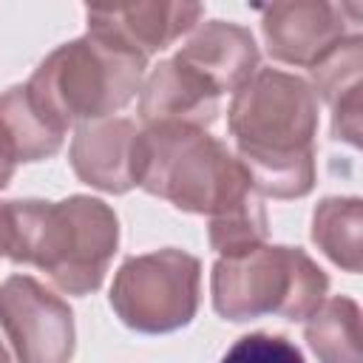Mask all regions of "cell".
Returning <instances> with one entry per match:
<instances>
[{
  "label": "cell",
  "mask_w": 363,
  "mask_h": 363,
  "mask_svg": "<svg viewBox=\"0 0 363 363\" xmlns=\"http://www.w3.org/2000/svg\"><path fill=\"white\" fill-rule=\"evenodd\" d=\"M227 125L258 196L301 199L312 190L318 94L306 79L258 68L233 94Z\"/></svg>",
  "instance_id": "6da1fadb"
},
{
  "label": "cell",
  "mask_w": 363,
  "mask_h": 363,
  "mask_svg": "<svg viewBox=\"0 0 363 363\" xmlns=\"http://www.w3.org/2000/svg\"><path fill=\"white\" fill-rule=\"evenodd\" d=\"M6 258L14 264H34L68 295L99 289L119 244L116 213L91 196L6 201Z\"/></svg>",
  "instance_id": "7a4b0ae2"
},
{
  "label": "cell",
  "mask_w": 363,
  "mask_h": 363,
  "mask_svg": "<svg viewBox=\"0 0 363 363\" xmlns=\"http://www.w3.org/2000/svg\"><path fill=\"white\" fill-rule=\"evenodd\" d=\"M136 187L170 201L179 210L221 216L258 190L247 167L193 125H147L136 136Z\"/></svg>",
  "instance_id": "3957f363"
},
{
  "label": "cell",
  "mask_w": 363,
  "mask_h": 363,
  "mask_svg": "<svg viewBox=\"0 0 363 363\" xmlns=\"http://www.w3.org/2000/svg\"><path fill=\"white\" fill-rule=\"evenodd\" d=\"M147 60L102 34L88 31L54 48L26 82L37 108L60 128L96 122L125 108L145 77Z\"/></svg>",
  "instance_id": "277c9868"
},
{
  "label": "cell",
  "mask_w": 363,
  "mask_h": 363,
  "mask_svg": "<svg viewBox=\"0 0 363 363\" xmlns=\"http://www.w3.org/2000/svg\"><path fill=\"white\" fill-rule=\"evenodd\" d=\"M326 272L298 247L258 244L241 255L218 258L210 275L213 309L224 320L278 315L306 320L326 301Z\"/></svg>",
  "instance_id": "5b68a950"
},
{
  "label": "cell",
  "mask_w": 363,
  "mask_h": 363,
  "mask_svg": "<svg viewBox=\"0 0 363 363\" xmlns=\"http://www.w3.org/2000/svg\"><path fill=\"white\" fill-rule=\"evenodd\" d=\"M199 289V258L170 247L128 258L113 275L111 306L125 326L142 335H164L196 318Z\"/></svg>",
  "instance_id": "8992f818"
},
{
  "label": "cell",
  "mask_w": 363,
  "mask_h": 363,
  "mask_svg": "<svg viewBox=\"0 0 363 363\" xmlns=\"http://www.w3.org/2000/svg\"><path fill=\"white\" fill-rule=\"evenodd\" d=\"M0 326L17 363H68L74 354L68 303L31 275H9L0 284Z\"/></svg>",
  "instance_id": "52a82bcc"
},
{
  "label": "cell",
  "mask_w": 363,
  "mask_h": 363,
  "mask_svg": "<svg viewBox=\"0 0 363 363\" xmlns=\"http://www.w3.org/2000/svg\"><path fill=\"white\" fill-rule=\"evenodd\" d=\"M349 3H323V0H286L264 9L261 34L267 51L286 65L312 68L326 57L340 40H346V14Z\"/></svg>",
  "instance_id": "ba28073f"
},
{
  "label": "cell",
  "mask_w": 363,
  "mask_h": 363,
  "mask_svg": "<svg viewBox=\"0 0 363 363\" xmlns=\"http://www.w3.org/2000/svg\"><path fill=\"white\" fill-rule=\"evenodd\" d=\"M201 14V3H116L85 9L88 31L102 34L145 60L187 34Z\"/></svg>",
  "instance_id": "9c48e42d"
},
{
  "label": "cell",
  "mask_w": 363,
  "mask_h": 363,
  "mask_svg": "<svg viewBox=\"0 0 363 363\" xmlns=\"http://www.w3.org/2000/svg\"><path fill=\"white\" fill-rule=\"evenodd\" d=\"M136 125L130 119H96L77 128L71 142L74 173L105 193L136 187Z\"/></svg>",
  "instance_id": "30bf717a"
},
{
  "label": "cell",
  "mask_w": 363,
  "mask_h": 363,
  "mask_svg": "<svg viewBox=\"0 0 363 363\" xmlns=\"http://www.w3.org/2000/svg\"><path fill=\"white\" fill-rule=\"evenodd\" d=\"M201 77L218 96L238 91L258 71V45L252 34L235 23H204L173 57Z\"/></svg>",
  "instance_id": "8fae6325"
},
{
  "label": "cell",
  "mask_w": 363,
  "mask_h": 363,
  "mask_svg": "<svg viewBox=\"0 0 363 363\" xmlns=\"http://www.w3.org/2000/svg\"><path fill=\"white\" fill-rule=\"evenodd\" d=\"M139 116L147 125H193L207 128L218 116V94L176 60H164L145 79Z\"/></svg>",
  "instance_id": "7c38bea8"
},
{
  "label": "cell",
  "mask_w": 363,
  "mask_h": 363,
  "mask_svg": "<svg viewBox=\"0 0 363 363\" xmlns=\"http://www.w3.org/2000/svg\"><path fill=\"white\" fill-rule=\"evenodd\" d=\"M360 68H363V37L349 34L309 71L315 94L332 105V133L349 145H360Z\"/></svg>",
  "instance_id": "4fadbf2b"
},
{
  "label": "cell",
  "mask_w": 363,
  "mask_h": 363,
  "mask_svg": "<svg viewBox=\"0 0 363 363\" xmlns=\"http://www.w3.org/2000/svg\"><path fill=\"white\" fill-rule=\"evenodd\" d=\"M60 130L31 99L26 85L0 94V150L17 162H40L62 147Z\"/></svg>",
  "instance_id": "5bb4252c"
},
{
  "label": "cell",
  "mask_w": 363,
  "mask_h": 363,
  "mask_svg": "<svg viewBox=\"0 0 363 363\" xmlns=\"http://www.w3.org/2000/svg\"><path fill=\"white\" fill-rule=\"evenodd\" d=\"M303 337L320 363H363L360 306L346 295L326 298L306 318Z\"/></svg>",
  "instance_id": "9a60e30c"
},
{
  "label": "cell",
  "mask_w": 363,
  "mask_h": 363,
  "mask_svg": "<svg viewBox=\"0 0 363 363\" xmlns=\"http://www.w3.org/2000/svg\"><path fill=\"white\" fill-rule=\"evenodd\" d=\"M360 230H363V204L360 199H323L312 216V241L318 250L332 258L346 272H360Z\"/></svg>",
  "instance_id": "2e32d148"
},
{
  "label": "cell",
  "mask_w": 363,
  "mask_h": 363,
  "mask_svg": "<svg viewBox=\"0 0 363 363\" xmlns=\"http://www.w3.org/2000/svg\"><path fill=\"white\" fill-rule=\"evenodd\" d=\"M210 247L221 255H241L247 250H255L267 238V213L261 204V196H250L247 201L230 207L221 216L210 218Z\"/></svg>",
  "instance_id": "e0dca14e"
},
{
  "label": "cell",
  "mask_w": 363,
  "mask_h": 363,
  "mask_svg": "<svg viewBox=\"0 0 363 363\" xmlns=\"http://www.w3.org/2000/svg\"><path fill=\"white\" fill-rule=\"evenodd\" d=\"M221 363H303V354L284 335L252 332L238 337L224 352Z\"/></svg>",
  "instance_id": "ac0fdd59"
},
{
  "label": "cell",
  "mask_w": 363,
  "mask_h": 363,
  "mask_svg": "<svg viewBox=\"0 0 363 363\" xmlns=\"http://www.w3.org/2000/svg\"><path fill=\"white\" fill-rule=\"evenodd\" d=\"M9 250V224H6V201H0V258H6Z\"/></svg>",
  "instance_id": "d6986e66"
},
{
  "label": "cell",
  "mask_w": 363,
  "mask_h": 363,
  "mask_svg": "<svg viewBox=\"0 0 363 363\" xmlns=\"http://www.w3.org/2000/svg\"><path fill=\"white\" fill-rule=\"evenodd\" d=\"M14 167H17V164H14V162L0 150V190H3V187L9 184V179L14 176Z\"/></svg>",
  "instance_id": "ffe728a7"
},
{
  "label": "cell",
  "mask_w": 363,
  "mask_h": 363,
  "mask_svg": "<svg viewBox=\"0 0 363 363\" xmlns=\"http://www.w3.org/2000/svg\"><path fill=\"white\" fill-rule=\"evenodd\" d=\"M0 363H11V357H9V352L0 346Z\"/></svg>",
  "instance_id": "44dd1931"
}]
</instances>
